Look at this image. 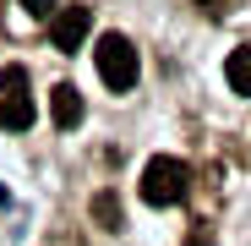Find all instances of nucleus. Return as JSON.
<instances>
[{"label": "nucleus", "instance_id": "4", "mask_svg": "<svg viewBox=\"0 0 251 246\" xmlns=\"http://www.w3.org/2000/svg\"><path fill=\"white\" fill-rule=\"evenodd\" d=\"M88 33H93V11H88V6H60V11L50 17V38H55L60 55H76Z\"/></svg>", "mask_w": 251, "mask_h": 246}, {"label": "nucleus", "instance_id": "5", "mask_svg": "<svg viewBox=\"0 0 251 246\" xmlns=\"http://www.w3.org/2000/svg\"><path fill=\"white\" fill-rule=\"evenodd\" d=\"M50 120H55V126H82V93L71 88V82H60V88L50 93Z\"/></svg>", "mask_w": 251, "mask_h": 246}, {"label": "nucleus", "instance_id": "7", "mask_svg": "<svg viewBox=\"0 0 251 246\" xmlns=\"http://www.w3.org/2000/svg\"><path fill=\"white\" fill-rule=\"evenodd\" d=\"M93 219H99L104 230H126V224H120V197H115V191H99V197H93Z\"/></svg>", "mask_w": 251, "mask_h": 246}, {"label": "nucleus", "instance_id": "1", "mask_svg": "<svg viewBox=\"0 0 251 246\" xmlns=\"http://www.w3.org/2000/svg\"><path fill=\"white\" fill-rule=\"evenodd\" d=\"M186 186H191V170L175 153L148 159V170H142V202L148 208H175V202H186Z\"/></svg>", "mask_w": 251, "mask_h": 246}, {"label": "nucleus", "instance_id": "3", "mask_svg": "<svg viewBox=\"0 0 251 246\" xmlns=\"http://www.w3.org/2000/svg\"><path fill=\"white\" fill-rule=\"evenodd\" d=\"M0 126H6V132H27L33 126L27 66H0Z\"/></svg>", "mask_w": 251, "mask_h": 246}, {"label": "nucleus", "instance_id": "2", "mask_svg": "<svg viewBox=\"0 0 251 246\" xmlns=\"http://www.w3.org/2000/svg\"><path fill=\"white\" fill-rule=\"evenodd\" d=\"M93 60H99V77H104L109 93H131L137 88V50H131L126 33H99Z\"/></svg>", "mask_w": 251, "mask_h": 246}, {"label": "nucleus", "instance_id": "9", "mask_svg": "<svg viewBox=\"0 0 251 246\" xmlns=\"http://www.w3.org/2000/svg\"><path fill=\"white\" fill-rule=\"evenodd\" d=\"M197 6L207 11V17H229V11H240L246 0H197Z\"/></svg>", "mask_w": 251, "mask_h": 246}, {"label": "nucleus", "instance_id": "10", "mask_svg": "<svg viewBox=\"0 0 251 246\" xmlns=\"http://www.w3.org/2000/svg\"><path fill=\"white\" fill-rule=\"evenodd\" d=\"M186 246H213V230H207V224H197V230H191V241H186Z\"/></svg>", "mask_w": 251, "mask_h": 246}, {"label": "nucleus", "instance_id": "8", "mask_svg": "<svg viewBox=\"0 0 251 246\" xmlns=\"http://www.w3.org/2000/svg\"><path fill=\"white\" fill-rule=\"evenodd\" d=\"M11 6H22L27 17H55V11H60V0H11Z\"/></svg>", "mask_w": 251, "mask_h": 246}, {"label": "nucleus", "instance_id": "6", "mask_svg": "<svg viewBox=\"0 0 251 246\" xmlns=\"http://www.w3.org/2000/svg\"><path fill=\"white\" fill-rule=\"evenodd\" d=\"M224 77H229V88H235L240 99H251V44L229 50V60H224Z\"/></svg>", "mask_w": 251, "mask_h": 246}]
</instances>
